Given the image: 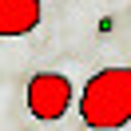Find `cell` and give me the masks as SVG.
Here are the masks:
<instances>
[{"instance_id":"3","label":"cell","mask_w":131,"mask_h":131,"mask_svg":"<svg viewBox=\"0 0 131 131\" xmlns=\"http://www.w3.org/2000/svg\"><path fill=\"white\" fill-rule=\"evenodd\" d=\"M44 4L40 0H0V36L4 40H16L40 28Z\"/></svg>"},{"instance_id":"1","label":"cell","mask_w":131,"mask_h":131,"mask_svg":"<svg viewBox=\"0 0 131 131\" xmlns=\"http://www.w3.org/2000/svg\"><path fill=\"white\" fill-rule=\"evenodd\" d=\"M80 119L95 131L131 123V68H103L80 91Z\"/></svg>"},{"instance_id":"2","label":"cell","mask_w":131,"mask_h":131,"mask_svg":"<svg viewBox=\"0 0 131 131\" xmlns=\"http://www.w3.org/2000/svg\"><path fill=\"white\" fill-rule=\"evenodd\" d=\"M72 80L60 72H36L32 80H28V111L36 115L40 123H56L60 115L72 107Z\"/></svg>"}]
</instances>
